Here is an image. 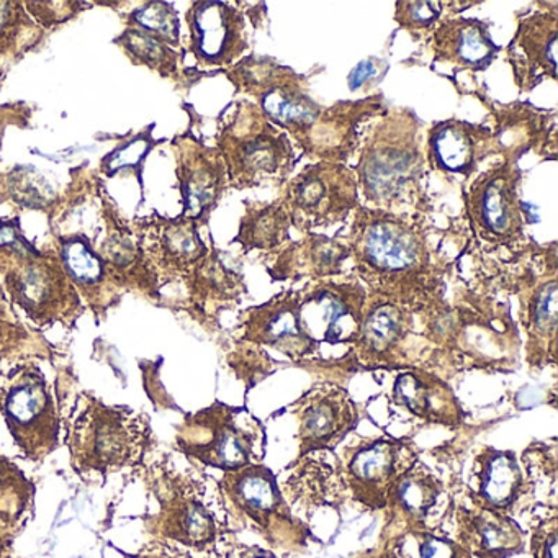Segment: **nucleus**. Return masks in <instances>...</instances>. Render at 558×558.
<instances>
[{
    "instance_id": "nucleus-20",
    "label": "nucleus",
    "mask_w": 558,
    "mask_h": 558,
    "mask_svg": "<svg viewBox=\"0 0 558 558\" xmlns=\"http://www.w3.org/2000/svg\"><path fill=\"white\" fill-rule=\"evenodd\" d=\"M414 328V315L384 296L368 295L357 341L352 345L355 364L372 368H407L404 344Z\"/></svg>"
},
{
    "instance_id": "nucleus-2",
    "label": "nucleus",
    "mask_w": 558,
    "mask_h": 558,
    "mask_svg": "<svg viewBox=\"0 0 558 558\" xmlns=\"http://www.w3.org/2000/svg\"><path fill=\"white\" fill-rule=\"evenodd\" d=\"M421 120L408 107L385 110L361 143L354 172L365 207L390 214L426 211Z\"/></svg>"
},
{
    "instance_id": "nucleus-3",
    "label": "nucleus",
    "mask_w": 558,
    "mask_h": 558,
    "mask_svg": "<svg viewBox=\"0 0 558 558\" xmlns=\"http://www.w3.org/2000/svg\"><path fill=\"white\" fill-rule=\"evenodd\" d=\"M71 466L80 476H107L140 469L155 446L149 416L129 407H110L84 393L64 423Z\"/></svg>"
},
{
    "instance_id": "nucleus-17",
    "label": "nucleus",
    "mask_w": 558,
    "mask_h": 558,
    "mask_svg": "<svg viewBox=\"0 0 558 558\" xmlns=\"http://www.w3.org/2000/svg\"><path fill=\"white\" fill-rule=\"evenodd\" d=\"M240 341L270 348L290 361L315 357L319 348L305 335L300 322V290H286L241 315Z\"/></svg>"
},
{
    "instance_id": "nucleus-6",
    "label": "nucleus",
    "mask_w": 558,
    "mask_h": 558,
    "mask_svg": "<svg viewBox=\"0 0 558 558\" xmlns=\"http://www.w3.org/2000/svg\"><path fill=\"white\" fill-rule=\"evenodd\" d=\"M236 94L254 99L272 125L302 151L325 106L310 96L308 77L269 57L250 54L227 71Z\"/></svg>"
},
{
    "instance_id": "nucleus-46",
    "label": "nucleus",
    "mask_w": 558,
    "mask_h": 558,
    "mask_svg": "<svg viewBox=\"0 0 558 558\" xmlns=\"http://www.w3.org/2000/svg\"><path fill=\"white\" fill-rule=\"evenodd\" d=\"M135 558H195L192 557L187 551L179 550L174 545L168 544V542L153 541L151 544L146 545L145 550L140 551Z\"/></svg>"
},
{
    "instance_id": "nucleus-9",
    "label": "nucleus",
    "mask_w": 558,
    "mask_h": 558,
    "mask_svg": "<svg viewBox=\"0 0 558 558\" xmlns=\"http://www.w3.org/2000/svg\"><path fill=\"white\" fill-rule=\"evenodd\" d=\"M280 198L289 210L292 228L303 234L344 223L362 205L354 169L342 162L305 166L287 181Z\"/></svg>"
},
{
    "instance_id": "nucleus-21",
    "label": "nucleus",
    "mask_w": 558,
    "mask_h": 558,
    "mask_svg": "<svg viewBox=\"0 0 558 558\" xmlns=\"http://www.w3.org/2000/svg\"><path fill=\"white\" fill-rule=\"evenodd\" d=\"M557 4L534 11L519 21L514 38L506 47L515 86L531 93L544 81L557 83Z\"/></svg>"
},
{
    "instance_id": "nucleus-16",
    "label": "nucleus",
    "mask_w": 558,
    "mask_h": 558,
    "mask_svg": "<svg viewBox=\"0 0 558 558\" xmlns=\"http://www.w3.org/2000/svg\"><path fill=\"white\" fill-rule=\"evenodd\" d=\"M191 51L204 68L234 66L251 48L246 17L228 2H194L185 15Z\"/></svg>"
},
{
    "instance_id": "nucleus-40",
    "label": "nucleus",
    "mask_w": 558,
    "mask_h": 558,
    "mask_svg": "<svg viewBox=\"0 0 558 558\" xmlns=\"http://www.w3.org/2000/svg\"><path fill=\"white\" fill-rule=\"evenodd\" d=\"M28 32L37 34V28L25 9L19 2H0V54L15 53L27 44Z\"/></svg>"
},
{
    "instance_id": "nucleus-29",
    "label": "nucleus",
    "mask_w": 558,
    "mask_h": 558,
    "mask_svg": "<svg viewBox=\"0 0 558 558\" xmlns=\"http://www.w3.org/2000/svg\"><path fill=\"white\" fill-rule=\"evenodd\" d=\"M61 266L74 289L97 313L106 312L119 299L120 287L113 280L106 260L84 234L63 238L58 251Z\"/></svg>"
},
{
    "instance_id": "nucleus-47",
    "label": "nucleus",
    "mask_w": 558,
    "mask_h": 558,
    "mask_svg": "<svg viewBox=\"0 0 558 558\" xmlns=\"http://www.w3.org/2000/svg\"><path fill=\"white\" fill-rule=\"evenodd\" d=\"M14 545V529L0 525V558H11Z\"/></svg>"
},
{
    "instance_id": "nucleus-13",
    "label": "nucleus",
    "mask_w": 558,
    "mask_h": 558,
    "mask_svg": "<svg viewBox=\"0 0 558 558\" xmlns=\"http://www.w3.org/2000/svg\"><path fill=\"white\" fill-rule=\"evenodd\" d=\"M218 488L234 509L260 529L269 542H305L308 529L293 515L276 475L264 463L225 472Z\"/></svg>"
},
{
    "instance_id": "nucleus-37",
    "label": "nucleus",
    "mask_w": 558,
    "mask_h": 558,
    "mask_svg": "<svg viewBox=\"0 0 558 558\" xmlns=\"http://www.w3.org/2000/svg\"><path fill=\"white\" fill-rule=\"evenodd\" d=\"M116 41L132 58L133 63L145 64V66L158 71L162 76H172L178 73V51L172 50V47L159 38L138 31V28L130 27Z\"/></svg>"
},
{
    "instance_id": "nucleus-19",
    "label": "nucleus",
    "mask_w": 558,
    "mask_h": 558,
    "mask_svg": "<svg viewBox=\"0 0 558 558\" xmlns=\"http://www.w3.org/2000/svg\"><path fill=\"white\" fill-rule=\"evenodd\" d=\"M502 153L496 132L466 120L447 119L427 130L426 159L433 171L444 175L472 178L486 158Z\"/></svg>"
},
{
    "instance_id": "nucleus-7",
    "label": "nucleus",
    "mask_w": 558,
    "mask_h": 558,
    "mask_svg": "<svg viewBox=\"0 0 558 558\" xmlns=\"http://www.w3.org/2000/svg\"><path fill=\"white\" fill-rule=\"evenodd\" d=\"M148 485L159 502L158 514L146 521V531L159 541L175 542L192 550H210L220 527L217 515L204 501V486L189 475L156 460L146 469Z\"/></svg>"
},
{
    "instance_id": "nucleus-27",
    "label": "nucleus",
    "mask_w": 558,
    "mask_h": 558,
    "mask_svg": "<svg viewBox=\"0 0 558 558\" xmlns=\"http://www.w3.org/2000/svg\"><path fill=\"white\" fill-rule=\"evenodd\" d=\"M349 259L351 250L345 241L312 231L280 250L267 267V272L274 280L299 282L306 279L318 282L342 276L345 260Z\"/></svg>"
},
{
    "instance_id": "nucleus-24",
    "label": "nucleus",
    "mask_w": 558,
    "mask_h": 558,
    "mask_svg": "<svg viewBox=\"0 0 558 558\" xmlns=\"http://www.w3.org/2000/svg\"><path fill=\"white\" fill-rule=\"evenodd\" d=\"M529 489L514 450H499L489 446L478 450L466 488V495L475 508L509 515Z\"/></svg>"
},
{
    "instance_id": "nucleus-11",
    "label": "nucleus",
    "mask_w": 558,
    "mask_h": 558,
    "mask_svg": "<svg viewBox=\"0 0 558 558\" xmlns=\"http://www.w3.org/2000/svg\"><path fill=\"white\" fill-rule=\"evenodd\" d=\"M518 158L505 156V161L478 175L469 194L466 211L480 240L496 246H518L525 240L524 204Z\"/></svg>"
},
{
    "instance_id": "nucleus-32",
    "label": "nucleus",
    "mask_w": 558,
    "mask_h": 558,
    "mask_svg": "<svg viewBox=\"0 0 558 558\" xmlns=\"http://www.w3.org/2000/svg\"><path fill=\"white\" fill-rule=\"evenodd\" d=\"M289 210L282 198L272 202H246V210L233 243L241 244L244 253L277 254L290 243Z\"/></svg>"
},
{
    "instance_id": "nucleus-14",
    "label": "nucleus",
    "mask_w": 558,
    "mask_h": 558,
    "mask_svg": "<svg viewBox=\"0 0 558 558\" xmlns=\"http://www.w3.org/2000/svg\"><path fill=\"white\" fill-rule=\"evenodd\" d=\"M420 459L413 440L380 436L364 439L345 452L341 476L354 501L367 509H384L395 480Z\"/></svg>"
},
{
    "instance_id": "nucleus-45",
    "label": "nucleus",
    "mask_w": 558,
    "mask_h": 558,
    "mask_svg": "<svg viewBox=\"0 0 558 558\" xmlns=\"http://www.w3.org/2000/svg\"><path fill=\"white\" fill-rule=\"evenodd\" d=\"M28 117H31V110L25 107V104L0 107V148H2V138H4L8 126L15 125V123L25 126L27 125Z\"/></svg>"
},
{
    "instance_id": "nucleus-30",
    "label": "nucleus",
    "mask_w": 558,
    "mask_h": 558,
    "mask_svg": "<svg viewBox=\"0 0 558 558\" xmlns=\"http://www.w3.org/2000/svg\"><path fill=\"white\" fill-rule=\"evenodd\" d=\"M442 493V482L417 459L395 480L385 508L391 518L404 522V527H426L427 515L436 508Z\"/></svg>"
},
{
    "instance_id": "nucleus-18",
    "label": "nucleus",
    "mask_w": 558,
    "mask_h": 558,
    "mask_svg": "<svg viewBox=\"0 0 558 558\" xmlns=\"http://www.w3.org/2000/svg\"><path fill=\"white\" fill-rule=\"evenodd\" d=\"M174 146L184 205L181 218L202 227L228 189L227 166L217 148L204 145L194 136H182Z\"/></svg>"
},
{
    "instance_id": "nucleus-8",
    "label": "nucleus",
    "mask_w": 558,
    "mask_h": 558,
    "mask_svg": "<svg viewBox=\"0 0 558 558\" xmlns=\"http://www.w3.org/2000/svg\"><path fill=\"white\" fill-rule=\"evenodd\" d=\"M0 414L15 446L32 462H44L60 446V414L37 365H19L0 378Z\"/></svg>"
},
{
    "instance_id": "nucleus-36",
    "label": "nucleus",
    "mask_w": 558,
    "mask_h": 558,
    "mask_svg": "<svg viewBox=\"0 0 558 558\" xmlns=\"http://www.w3.org/2000/svg\"><path fill=\"white\" fill-rule=\"evenodd\" d=\"M35 485L17 463L0 456V525L15 529L34 502Z\"/></svg>"
},
{
    "instance_id": "nucleus-10",
    "label": "nucleus",
    "mask_w": 558,
    "mask_h": 558,
    "mask_svg": "<svg viewBox=\"0 0 558 558\" xmlns=\"http://www.w3.org/2000/svg\"><path fill=\"white\" fill-rule=\"evenodd\" d=\"M0 276L12 302L38 325L68 323L80 313V295L57 254H44L34 246L0 264Z\"/></svg>"
},
{
    "instance_id": "nucleus-39",
    "label": "nucleus",
    "mask_w": 558,
    "mask_h": 558,
    "mask_svg": "<svg viewBox=\"0 0 558 558\" xmlns=\"http://www.w3.org/2000/svg\"><path fill=\"white\" fill-rule=\"evenodd\" d=\"M395 8H397L395 9V22L398 27L417 40L420 35L426 37L427 34H433L442 17L446 4L433 2V0H414V2L400 0Z\"/></svg>"
},
{
    "instance_id": "nucleus-22",
    "label": "nucleus",
    "mask_w": 558,
    "mask_h": 558,
    "mask_svg": "<svg viewBox=\"0 0 558 558\" xmlns=\"http://www.w3.org/2000/svg\"><path fill=\"white\" fill-rule=\"evenodd\" d=\"M387 110L384 94L367 99L339 100L325 107L302 153L308 158L344 165L361 148L362 126Z\"/></svg>"
},
{
    "instance_id": "nucleus-31",
    "label": "nucleus",
    "mask_w": 558,
    "mask_h": 558,
    "mask_svg": "<svg viewBox=\"0 0 558 558\" xmlns=\"http://www.w3.org/2000/svg\"><path fill=\"white\" fill-rule=\"evenodd\" d=\"M198 228L201 225L181 217L165 221L159 227L153 243L151 257L148 259L155 274L156 269H161L172 277L187 279L191 276L192 270L210 253L198 233Z\"/></svg>"
},
{
    "instance_id": "nucleus-4",
    "label": "nucleus",
    "mask_w": 558,
    "mask_h": 558,
    "mask_svg": "<svg viewBox=\"0 0 558 558\" xmlns=\"http://www.w3.org/2000/svg\"><path fill=\"white\" fill-rule=\"evenodd\" d=\"M217 149L234 191L286 185L295 166V149L253 100H234L218 123Z\"/></svg>"
},
{
    "instance_id": "nucleus-44",
    "label": "nucleus",
    "mask_w": 558,
    "mask_h": 558,
    "mask_svg": "<svg viewBox=\"0 0 558 558\" xmlns=\"http://www.w3.org/2000/svg\"><path fill=\"white\" fill-rule=\"evenodd\" d=\"M45 4H47V8H45L44 4H35V2L27 4V11H31L45 27H51V25L54 24H64V22L74 17V15L81 11L80 8L84 5L73 4V2L68 4V2H64L63 9H60L63 2H57V4H53V2H45Z\"/></svg>"
},
{
    "instance_id": "nucleus-15",
    "label": "nucleus",
    "mask_w": 558,
    "mask_h": 558,
    "mask_svg": "<svg viewBox=\"0 0 558 558\" xmlns=\"http://www.w3.org/2000/svg\"><path fill=\"white\" fill-rule=\"evenodd\" d=\"M299 423V457L336 449L357 427L359 408L341 385L319 384L290 407Z\"/></svg>"
},
{
    "instance_id": "nucleus-26",
    "label": "nucleus",
    "mask_w": 558,
    "mask_h": 558,
    "mask_svg": "<svg viewBox=\"0 0 558 558\" xmlns=\"http://www.w3.org/2000/svg\"><path fill=\"white\" fill-rule=\"evenodd\" d=\"M489 31L492 24L480 19L453 17L439 22L430 34L433 60L452 64L457 71L483 73L501 51Z\"/></svg>"
},
{
    "instance_id": "nucleus-34",
    "label": "nucleus",
    "mask_w": 558,
    "mask_h": 558,
    "mask_svg": "<svg viewBox=\"0 0 558 558\" xmlns=\"http://www.w3.org/2000/svg\"><path fill=\"white\" fill-rule=\"evenodd\" d=\"M290 493L299 498L308 499L306 502L325 505L332 495L341 493L344 486L341 476V465L332 466L331 463L319 459L318 452L299 457L295 462V473L287 480Z\"/></svg>"
},
{
    "instance_id": "nucleus-35",
    "label": "nucleus",
    "mask_w": 558,
    "mask_h": 558,
    "mask_svg": "<svg viewBox=\"0 0 558 558\" xmlns=\"http://www.w3.org/2000/svg\"><path fill=\"white\" fill-rule=\"evenodd\" d=\"M393 558H473L462 544L426 527H404L387 544Z\"/></svg>"
},
{
    "instance_id": "nucleus-48",
    "label": "nucleus",
    "mask_w": 558,
    "mask_h": 558,
    "mask_svg": "<svg viewBox=\"0 0 558 558\" xmlns=\"http://www.w3.org/2000/svg\"><path fill=\"white\" fill-rule=\"evenodd\" d=\"M359 558H393L391 557L390 550L387 547L385 548H372V550L364 551V554L359 555Z\"/></svg>"
},
{
    "instance_id": "nucleus-5",
    "label": "nucleus",
    "mask_w": 558,
    "mask_h": 558,
    "mask_svg": "<svg viewBox=\"0 0 558 558\" xmlns=\"http://www.w3.org/2000/svg\"><path fill=\"white\" fill-rule=\"evenodd\" d=\"M175 446L189 460L223 473L234 472L263 463L266 427L247 408L215 401L197 413L185 414Z\"/></svg>"
},
{
    "instance_id": "nucleus-12",
    "label": "nucleus",
    "mask_w": 558,
    "mask_h": 558,
    "mask_svg": "<svg viewBox=\"0 0 558 558\" xmlns=\"http://www.w3.org/2000/svg\"><path fill=\"white\" fill-rule=\"evenodd\" d=\"M368 292L357 277L325 279L300 289V322L316 345H354Z\"/></svg>"
},
{
    "instance_id": "nucleus-28",
    "label": "nucleus",
    "mask_w": 558,
    "mask_h": 558,
    "mask_svg": "<svg viewBox=\"0 0 558 558\" xmlns=\"http://www.w3.org/2000/svg\"><path fill=\"white\" fill-rule=\"evenodd\" d=\"M457 524V542L473 558H511L524 551V531L511 515L488 509L459 508Z\"/></svg>"
},
{
    "instance_id": "nucleus-49",
    "label": "nucleus",
    "mask_w": 558,
    "mask_h": 558,
    "mask_svg": "<svg viewBox=\"0 0 558 558\" xmlns=\"http://www.w3.org/2000/svg\"><path fill=\"white\" fill-rule=\"evenodd\" d=\"M0 80H2V71H0Z\"/></svg>"
},
{
    "instance_id": "nucleus-38",
    "label": "nucleus",
    "mask_w": 558,
    "mask_h": 558,
    "mask_svg": "<svg viewBox=\"0 0 558 558\" xmlns=\"http://www.w3.org/2000/svg\"><path fill=\"white\" fill-rule=\"evenodd\" d=\"M129 24L133 28L159 38L169 47L178 48L181 45V24H179L178 12L174 5L168 2H148L135 9L129 15Z\"/></svg>"
},
{
    "instance_id": "nucleus-43",
    "label": "nucleus",
    "mask_w": 558,
    "mask_h": 558,
    "mask_svg": "<svg viewBox=\"0 0 558 558\" xmlns=\"http://www.w3.org/2000/svg\"><path fill=\"white\" fill-rule=\"evenodd\" d=\"M149 149H151V138L148 135L136 136V138L123 143L112 155L107 156L104 159L102 169L107 174L113 175L123 169L135 168V166L142 165L143 159L148 156Z\"/></svg>"
},
{
    "instance_id": "nucleus-42",
    "label": "nucleus",
    "mask_w": 558,
    "mask_h": 558,
    "mask_svg": "<svg viewBox=\"0 0 558 558\" xmlns=\"http://www.w3.org/2000/svg\"><path fill=\"white\" fill-rule=\"evenodd\" d=\"M545 514L531 525V554L534 558H557V509L545 508Z\"/></svg>"
},
{
    "instance_id": "nucleus-41",
    "label": "nucleus",
    "mask_w": 558,
    "mask_h": 558,
    "mask_svg": "<svg viewBox=\"0 0 558 558\" xmlns=\"http://www.w3.org/2000/svg\"><path fill=\"white\" fill-rule=\"evenodd\" d=\"M240 344L241 348L230 355V365L238 377L243 378L251 388L274 371L272 365L276 362L259 345L243 341H240Z\"/></svg>"
},
{
    "instance_id": "nucleus-1",
    "label": "nucleus",
    "mask_w": 558,
    "mask_h": 558,
    "mask_svg": "<svg viewBox=\"0 0 558 558\" xmlns=\"http://www.w3.org/2000/svg\"><path fill=\"white\" fill-rule=\"evenodd\" d=\"M345 244L368 295L434 318L449 310L444 270L434 260L423 220L359 205Z\"/></svg>"
},
{
    "instance_id": "nucleus-25",
    "label": "nucleus",
    "mask_w": 558,
    "mask_h": 558,
    "mask_svg": "<svg viewBox=\"0 0 558 558\" xmlns=\"http://www.w3.org/2000/svg\"><path fill=\"white\" fill-rule=\"evenodd\" d=\"M390 401L429 424L447 427L465 424L466 413L453 388L426 368H401L395 377Z\"/></svg>"
},
{
    "instance_id": "nucleus-33",
    "label": "nucleus",
    "mask_w": 558,
    "mask_h": 558,
    "mask_svg": "<svg viewBox=\"0 0 558 558\" xmlns=\"http://www.w3.org/2000/svg\"><path fill=\"white\" fill-rule=\"evenodd\" d=\"M185 280L192 302L202 313L236 303L246 293L243 274L230 269L217 250H211Z\"/></svg>"
},
{
    "instance_id": "nucleus-23",
    "label": "nucleus",
    "mask_w": 558,
    "mask_h": 558,
    "mask_svg": "<svg viewBox=\"0 0 558 558\" xmlns=\"http://www.w3.org/2000/svg\"><path fill=\"white\" fill-rule=\"evenodd\" d=\"M521 323L527 335L525 361L541 372L557 364L558 279L557 269L532 276L519 292Z\"/></svg>"
}]
</instances>
